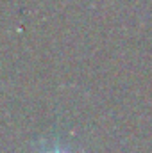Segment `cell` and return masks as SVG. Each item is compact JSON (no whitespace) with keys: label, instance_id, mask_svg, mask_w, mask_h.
<instances>
[{"label":"cell","instance_id":"1","mask_svg":"<svg viewBox=\"0 0 152 153\" xmlns=\"http://www.w3.org/2000/svg\"><path fill=\"white\" fill-rule=\"evenodd\" d=\"M45 153H70V152H66V150H63V148H52V150H48V152H45Z\"/></svg>","mask_w":152,"mask_h":153}]
</instances>
